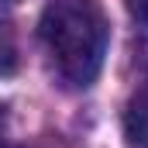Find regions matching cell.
Wrapping results in <instances>:
<instances>
[{
	"label": "cell",
	"instance_id": "obj_4",
	"mask_svg": "<svg viewBox=\"0 0 148 148\" xmlns=\"http://www.w3.org/2000/svg\"><path fill=\"white\" fill-rule=\"evenodd\" d=\"M127 10H131L134 24L141 28V35L148 38V0H127Z\"/></svg>",
	"mask_w": 148,
	"mask_h": 148
},
{
	"label": "cell",
	"instance_id": "obj_6",
	"mask_svg": "<svg viewBox=\"0 0 148 148\" xmlns=\"http://www.w3.org/2000/svg\"><path fill=\"white\" fill-rule=\"evenodd\" d=\"M145 55H148V38H145Z\"/></svg>",
	"mask_w": 148,
	"mask_h": 148
},
{
	"label": "cell",
	"instance_id": "obj_5",
	"mask_svg": "<svg viewBox=\"0 0 148 148\" xmlns=\"http://www.w3.org/2000/svg\"><path fill=\"white\" fill-rule=\"evenodd\" d=\"M3 124H7V107L0 103V134H3Z\"/></svg>",
	"mask_w": 148,
	"mask_h": 148
},
{
	"label": "cell",
	"instance_id": "obj_3",
	"mask_svg": "<svg viewBox=\"0 0 148 148\" xmlns=\"http://www.w3.org/2000/svg\"><path fill=\"white\" fill-rule=\"evenodd\" d=\"M17 69V41H14V28L7 21H0V76H10Z\"/></svg>",
	"mask_w": 148,
	"mask_h": 148
},
{
	"label": "cell",
	"instance_id": "obj_1",
	"mask_svg": "<svg viewBox=\"0 0 148 148\" xmlns=\"http://www.w3.org/2000/svg\"><path fill=\"white\" fill-rule=\"evenodd\" d=\"M41 45L69 86H90L107 55V14L97 0H52L38 21Z\"/></svg>",
	"mask_w": 148,
	"mask_h": 148
},
{
	"label": "cell",
	"instance_id": "obj_2",
	"mask_svg": "<svg viewBox=\"0 0 148 148\" xmlns=\"http://www.w3.org/2000/svg\"><path fill=\"white\" fill-rule=\"evenodd\" d=\"M124 131L131 148H148V90L134 93L124 110Z\"/></svg>",
	"mask_w": 148,
	"mask_h": 148
}]
</instances>
